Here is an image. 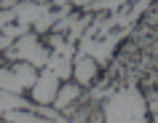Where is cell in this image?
I'll return each mask as SVG.
<instances>
[{
    "label": "cell",
    "instance_id": "13",
    "mask_svg": "<svg viewBox=\"0 0 158 123\" xmlns=\"http://www.w3.org/2000/svg\"><path fill=\"white\" fill-rule=\"evenodd\" d=\"M83 8H89V11H113V14H115L118 8H123V3H118V0H107V3H83Z\"/></svg>",
    "mask_w": 158,
    "mask_h": 123
},
{
    "label": "cell",
    "instance_id": "9",
    "mask_svg": "<svg viewBox=\"0 0 158 123\" xmlns=\"http://www.w3.org/2000/svg\"><path fill=\"white\" fill-rule=\"evenodd\" d=\"M46 70H51V72L56 75L59 80H67V78L73 75V62H67V59L56 56V54H51V56H48V64H46Z\"/></svg>",
    "mask_w": 158,
    "mask_h": 123
},
{
    "label": "cell",
    "instance_id": "15",
    "mask_svg": "<svg viewBox=\"0 0 158 123\" xmlns=\"http://www.w3.org/2000/svg\"><path fill=\"white\" fill-rule=\"evenodd\" d=\"M153 123H158V113H156V115H153Z\"/></svg>",
    "mask_w": 158,
    "mask_h": 123
},
{
    "label": "cell",
    "instance_id": "7",
    "mask_svg": "<svg viewBox=\"0 0 158 123\" xmlns=\"http://www.w3.org/2000/svg\"><path fill=\"white\" fill-rule=\"evenodd\" d=\"M11 110H32V102L24 96H19V94H6V91H0V115L11 113Z\"/></svg>",
    "mask_w": 158,
    "mask_h": 123
},
{
    "label": "cell",
    "instance_id": "1",
    "mask_svg": "<svg viewBox=\"0 0 158 123\" xmlns=\"http://www.w3.org/2000/svg\"><path fill=\"white\" fill-rule=\"evenodd\" d=\"M105 123H148V102L142 91L126 86L110 94L105 105Z\"/></svg>",
    "mask_w": 158,
    "mask_h": 123
},
{
    "label": "cell",
    "instance_id": "5",
    "mask_svg": "<svg viewBox=\"0 0 158 123\" xmlns=\"http://www.w3.org/2000/svg\"><path fill=\"white\" fill-rule=\"evenodd\" d=\"M97 72H99V64H97L94 59H75L73 75H75V80H78V86H86V83H94Z\"/></svg>",
    "mask_w": 158,
    "mask_h": 123
},
{
    "label": "cell",
    "instance_id": "8",
    "mask_svg": "<svg viewBox=\"0 0 158 123\" xmlns=\"http://www.w3.org/2000/svg\"><path fill=\"white\" fill-rule=\"evenodd\" d=\"M78 96H81V86H75V83H64V86L59 88L56 99H54V110H64V107H70Z\"/></svg>",
    "mask_w": 158,
    "mask_h": 123
},
{
    "label": "cell",
    "instance_id": "4",
    "mask_svg": "<svg viewBox=\"0 0 158 123\" xmlns=\"http://www.w3.org/2000/svg\"><path fill=\"white\" fill-rule=\"evenodd\" d=\"M16 24H24V27H32L38 19L46 14V11H51L48 3H16Z\"/></svg>",
    "mask_w": 158,
    "mask_h": 123
},
{
    "label": "cell",
    "instance_id": "16",
    "mask_svg": "<svg viewBox=\"0 0 158 123\" xmlns=\"http://www.w3.org/2000/svg\"><path fill=\"white\" fill-rule=\"evenodd\" d=\"M0 123H6V121H3V118H0Z\"/></svg>",
    "mask_w": 158,
    "mask_h": 123
},
{
    "label": "cell",
    "instance_id": "2",
    "mask_svg": "<svg viewBox=\"0 0 158 123\" xmlns=\"http://www.w3.org/2000/svg\"><path fill=\"white\" fill-rule=\"evenodd\" d=\"M6 56L14 59V62H24V64H32L35 70H46L51 51H48V46H43V43L38 40V35H35V32H30V35H24L22 40L14 43V46L6 51Z\"/></svg>",
    "mask_w": 158,
    "mask_h": 123
},
{
    "label": "cell",
    "instance_id": "3",
    "mask_svg": "<svg viewBox=\"0 0 158 123\" xmlns=\"http://www.w3.org/2000/svg\"><path fill=\"white\" fill-rule=\"evenodd\" d=\"M59 88H62V80H59L56 75L51 72V70H40L38 75V83L32 86V102L35 105H43V107H51L54 105V99H56Z\"/></svg>",
    "mask_w": 158,
    "mask_h": 123
},
{
    "label": "cell",
    "instance_id": "10",
    "mask_svg": "<svg viewBox=\"0 0 158 123\" xmlns=\"http://www.w3.org/2000/svg\"><path fill=\"white\" fill-rule=\"evenodd\" d=\"M0 91H6V94H19V96H22V91H24L11 67H0Z\"/></svg>",
    "mask_w": 158,
    "mask_h": 123
},
{
    "label": "cell",
    "instance_id": "11",
    "mask_svg": "<svg viewBox=\"0 0 158 123\" xmlns=\"http://www.w3.org/2000/svg\"><path fill=\"white\" fill-rule=\"evenodd\" d=\"M6 123H51L46 118H40L38 113H30V110H11V113L3 115Z\"/></svg>",
    "mask_w": 158,
    "mask_h": 123
},
{
    "label": "cell",
    "instance_id": "12",
    "mask_svg": "<svg viewBox=\"0 0 158 123\" xmlns=\"http://www.w3.org/2000/svg\"><path fill=\"white\" fill-rule=\"evenodd\" d=\"M0 35H6L11 43H16V40H22L24 35H30V27H24V24H8V27L0 30Z\"/></svg>",
    "mask_w": 158,
    "mask_h": 123
},
{
    "label": "cell",
    "instance_id": "14",
    "mask_svg": "<svg viewBox=\"0 0 158 123\" xmlns=\"http://www.w3.org/2000/svg\"><path fill=\"white\" fill-rule=\"evenodd\" d=\"M148 110H150L153 115L158 113V94H153V96H150V102H148Z\"/></svg>",
    "mask_w": 158,
    "mask_h": 123
},
{
    "label": "cell",
    "instance_id": "6",
    "mask_svg": "<svg viewBox=\"0 0 158 123\" xmlns=\"http://www.w3.org/2000/svg\"><path fill=\"white\" fill-rule=\"evenodd\" d=\"M11 70H14V75H16V80L22 83V88L24 91H32V86L35 83H38V70H35L32 64H24V62H16V64L11 67Z\"/></svg>",
    "mask_w": 158,
    "mask_h": 123
}]
</instances>
